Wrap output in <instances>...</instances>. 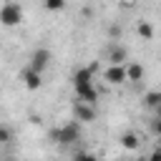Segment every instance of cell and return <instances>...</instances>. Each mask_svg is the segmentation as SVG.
<instances>
[{"mask_svg": "<svg viewBox=\"0 0 161 161\" xmlns=\"http://www.w3.org/2000/svg\"><path fill=\"white\" fill-rule=\"evenodd\" d=\"M126 58H128V50L121 43H111V48H108V65H126Z\"/></svg>", "mask_w": 161, "mask_h": 161, "instance_id": "6", "label": "cell"}, {"mask_svg": "<svg viewBox=\"0 0 161 161\" xmlns=\"http://www.w3.org/2000/svg\"><path fill=\"white\" fill-rule=\"evenodd\" d=\"M143 106L146 108H161V91H148L146 96H143Z\"/></svg>", "mask_w": 161, "mask_h": 161, "instance_id": "10", "label": "cell"}, {"mask_svg": "<svg viewBox=\"0 0 161 161\" xmlns=\"http://www.w3.org/2000/svg\"><path fill=\"white\" fill-rule=\"evenodd\" d=\"M0 141H3V143H8V141H10V128H8V126H3V128H0Z\"/></svg>", "mask_w": 161, "mask_h": 161, "instance_id": "16", "label": "cell"}, {"mask_svg": "<svg viewBox=\"0 0 161 161\" xmlns=\"http://www.w3.org/2000/svg\"><path fill=\"white\" fill-rule=\"evenodd\" d=\"M20 78H23V83L30 88V91H38L40 86H43V73H38V70H33L30 65L20 73Z\"/></svg>", "mask_w": 161, "mask_h": 161, "instance_id": "8", "label": "cell"}, {"mask_svg": "<svg viewBox=\"0 0 161 161\" xmlns=\"http://www.w3.org/2000/svg\"><path fill=\"white\" fill-rule=\"evenodd\" d=\"M153 133H156V136H161V118H156V121H153Z\"/></svg>", "mask_w": 161, "mask_h": 161, "instance_id": "19", "label": "cell"}, {"mask_svg": "<svg viewBox=\"0 0 161 161\" xmlns=\"http://www.w3.org/2000/svg\"><path fill=\"white\" fill-rule=\"evenodd\" d=\"M73 116H75V121H80V123H91V121L96 118V106L83 103V101H75V103H73Z\"/></svg>", "mask_w": 161, "mask_h": 161, "instance_id": "4", "label": "cell"}, {"mask_svg": "<svg viewBox=\"0 0 161 161\" xmlns=\"http://www.w3.org/2000/svg\"><path fill=\"white\" fill-rule=\"evenodd\" d=\"M73 161H98V156L91 153V151H78V153L73 156Z\"/></svg>", "mask_w": 161, "mask_h": 161, "instance_id": "14", "label": "cell"}, {"mask_svg": "<svg viewBox=\"0 0 161 161\" xmlns=\"http://www.w3.org/2000/svg\"><path fill=\"white\" fill-rule=\"evenodd\" d=\"M93 73H96V65L78 68V70L73 73V88H80V86H93Z\"/></svg>", "mask_w": 161, "mask_h": 161, "instance_id": "7", "label": "cell"}, {"mask_svg": "<svg viewBox=\"0 0 161 161\" xmlns=\"http://www.w3.org/2000/svg\"><path fill=\"white\" fill-rule=\"evenodd\" d=\"M138 143H141V141H138V136H136L133 131H128V133H123V136H121V146H123V148H128V151H136V148H138Z\"/></svg>", "mask_w": 161, "mask_h": 161, "instance_id": "11", "label": "cell"}, {"mask_svg": "<svg viewBox=\"0 0 161 161\" xmlns=\"http://www.w3.org/2000/svg\"><path fill=\"white\" fill-rule=\"evenodd\" d=\"M108 33H111V38H118V35H121V25H111Z\"/></svg>", "mask_w": 161, "mask_h": 161, "instance_id": "18", "label": "cell"}, {"mask_svg": "<svg viewBox=\"0 0 161 161\" xmlns=\"http://www.w3.org/2000/svg\"><path fill=\"white\" fill-rule=\"evenodd\" d=\"M23 20V8L18 5V3H3V8H0V23L3 25H8V28H13V25H18Z\"/></svg>", "mask_w": 161, "mask_h": 161, "instance_id": "2", "label": "cell"}, {"mask_svg": "<svg viewBox=\"0 0 161 161\" xmlns=\"http://www.w3.org/2000/svg\"><path fill=\"white\" fill-rule=\"evenodd\" d=\"M48 60H50V50H48V48H35L33 55H30V63H28V65H30L33 70L43 73L45 65H48Z\"/></svg>", "mask_w": 161, "mask_h": 161, "instance_id": "5", "label": "cell"}, {"mask_svg": "<svg viewBox=\"0 0 161 161\" xmlns=\"http://www.w3.org/2000/svg\"><path fill=\"white\" fill-rule=\"evenodd\" d=\"M75 96H78V101L91 103V106H96V101H98V91H96V86H80V88H75Z\"/></svg>", "mask_w": 161, "mask_h": 161, "instance_id": "9", "label": "cell"}, {"mask_svg": "<svg viewBox=\"0 0 161 161\" xmlns=\"http://www.w3.org/2000/svg\"><path fill=\"white\" fill-rule=\"evenodd\" d=\"M136 161H148V156H146V158H136Z\"/></svg>", "mask_w": 161, "mask_h": 161, "instance_id": "21", "label": "cell"}, {"mask_svg": "<svg viewBox=\"0 0 161 161\" xmlns=\"http://www.w3.org/2000/svg\"><path fill=\"white\" fill-rule=\"evenodd\" d=\"M136 30H138V35H141L143 40H151V38H153V25H151L148 20H141V23L136 25Z\"/></svg>", "mask_w": 161, "mask_h": 161, "instance_id": "13", "label": "cell"}, {"mask_svg": "<svg viewBox=\"0 0 161 161\" xmlns=\"http://www.w3.org/2000/svg\"><path fill=\"white\" fill-rule=\"evenodd\" d=\"M126 65H128V63H126ZM126 65H108V68L103 70L106 83H111V86H121L123 80H128V70H126Z\"/></svg>", "mask_w": 161, "mask_h": 161, "instance_id": "3", "label": "cell"}, {"mask_svg": "<svg viewBox=\"0 0 161 161\" xmlns=\"http://www.w3.org/2000/svg\"><path fill=\"white\" fill-rule=\"evenodd\" d=\"M148 161H161V148H153L151 156H148Z\"/></svg>", "mask_w": 161, "mask_h": 161, "instance_id": "17", "label": "cell"}, {"mask_svg": "<svg viewBox=\"0 0 161 161\" xmlns=\"http://www.w3.org/2000/svg\"><path fill=\"white\" fill-rule=\"evenodd\" d=\"M126 70H128V80H133V83H136V80H141V78H143V73H146L141 63H128V65H126Z\"/></svg>", "mask_w": 161, "mask_h": 161, "instance_id": "12", "label": "cell"}, {"mask_svg": "<svg viewBox=\"0 0 161 161\" xmlns=\"http://www.w3.org/2000/svg\"><path fill=\"white\" fill-rule=\"evenodd\" d=\"M156 148H161V136H158V146H156Z\"/></svg>", "mask_w": 161, "mask_h": 161, "instance_id": "20", "label": "cell"}, {"mask_svg": "<svg viewBox=\"0 0 161 161\" xmlns=\"http://www.w3.org/2000/svg\"><path fill=\"white\" fill-rule=\"evenodd\" d=\"M45 8H48V10H63L65 3H63V0H45Z\"/></svg>", "mask_w": 161, "mask_h": 161, "instance_id": "15", "label": "cell"}, {"mask_svg": "<svg viewBox=\"0 0 161 161\" xmlns=\"http://www.w3.org/2000/svg\"><path fill=\"white\" fill-rule=\"evenodd\" d=\"M50 141L53 143H60V146H70L75 141H80V123L78 121H70L60 128H53L50 131Z\"/></svg>", "mask_w": 161, "mask_h": 161, "instance_id": "1", "label": "cell"}]
</instances>
